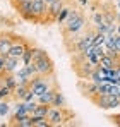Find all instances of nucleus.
Instances as JSON below:
<instances>
[{"label":"nucleus","mask_w":120,"mask_h":127,"mask_svg":"<svg viewBox=\"0 0 120 127\" xmlns=\"http://www.w3.org/2000/svg\"><path fill=\"white\" fill-rule=\"evenodd\" d=\"M84 22H86L84 21V16H82L81 12H77V10H70L67 21L63 22V34H65V38L76 36L81 29L84 28Z\"/></svg>","instance_id":"f257e3e1"},{"label":"nucleus","mask_w":120,"mask_h":127,"mask_svg":"<svg viewBox=\"0 0 120 127\" xmlns=\"http://www.w3.org/2000/svg\"><path fill=\"white\" fill-rule=\"evenodd\" d=\"M70 117H72V113L67 112L65 106H62V108H59V106H50L48 115H46V119H48V122H50L52 127L65 124V120H69Z\"/></svg>","instance_id":"f03ea898"},{"label":"nucleus","mask_w":120,"mask_h":127,"mask_svg":"<svg viewBox=\"0 0 120 127\" xmlns=\"http://www.w3.org/2000/svg\"><path fill=\"white\" fill-rule=\"evenodd\" d=\"M36 70H38V76H45V77H52L53 72H55V64L50 59V55L43 57L40 60H36Z\"/></svg>","instance_id":"7ed1b4c3"},{"label":"nucleus","mask_w":120,"mask_h":127,"mask_svg":"<svg viewBox=\"0 0 120 127\" xmlns=\"http://www.w3.org/2000/svg\"><path fill=\"white\" fill-rule=\"evenodd\" d=\"M52 79H48V77H45V76H36V77H33L31 81H29V88L33 89V93L36 95V96H40L41 93H45L48 88H52Z\"/></svg>","instance_id":"20e7f679"},{"label":"nucleus","mask_w":120,"mask_h":127,"mask_svg":"<svg viewBox=\"0 0 120 127\" xmlns=\"http://www.w3.org/2000/svg\"><path fill=\"white\" fill-rule=\"evenodd\" d=\"M93 101L96 103V106H100L103 110H110V108L120 106V98L119 96H113V95H100Z\"/></svg>","instance_id":"39448f33"},{"label":"nucleus","mask_w":120,"mask_h":127,"mask_svg":"<svg viewBox=\"0 0 120 127\" xmlns=\"http://www.w3.org/2000/svg\"><path fill=\"white\" fill-rule=\"evenodd\" d=\"M31 10H33V16H34L36 22H43L45 21V16H46V21H48L46 2L45 0H31Z\"/></svg>","instance_id":"423d86ee"},{"label":"nucleus","mask_w":120,"mask_h":127,"mask_svg":"<svg viewBox=\"0 0 120 127\" xmlns=\"http://www.w3.org/2000/svg\"><path fill=\"white\" fill-rule=\"evenodd\" d=\"M79 88L82 89L84 96H88L89 100H94L96 96H100V88H98V83H79Z\"/></svg>","instance_id":"0eeeda50"},{"label":"nucleus","mask_w":120,"mask_h":127,"mask_svg":"<svg viewBox=\"0 0 120 127\" xmlns=\"http://www.w3.org/2000/svg\"><path fill=\"white\" fill-rule=\"evenodd\" d=\"M16 9H17V12H19V16L22 19H26V21H34V16H33V10H31V0H28V2H19V3H16Z\"/></svg>","instance_id":"6e6552de"},{"label":"nucleus","mask_w":120,"mask_h":127,"mask_svg":"<svg viewBox=\"0 0 120 127\" xmlns=\"http://www.w3.org/2000/svg\"><path fill=\"white\" fill-rule=\"evenodd\" d=\"M28 46H29V43L26 41V40H22V38H17V36H16V40H14L12 46H10V52H9V55L21 59V57H22V53H24V50H26Z\"/></svg>","instance_id":"1a4fd4ad"},{"label":"nucleus","mask_w":120,"mask_h":127,"mask_svg":"<svg viewBox=\"0 0 120 127\" xmlns=\"http://www.w3.org/2000/svg\"><path fill=\"white\" fill-rule=\"evenodd\" d=\"M63 0H53L50 3H46V14H48V21H55V17L60 14V10L63 9Z\"/></svg>","instance_id":"9d476101"},{"label":"nucleus","mask_w":120,"mask_h":127,"mask_svg":"<svg viewBox=\"0 0 120 127\" xmlns=\"http://www.w3.org/2000/svg\"><path fill=\"white\" fill-rule=\"evenodd\" d=\"M94 67H96V65H93L91 62L82 60L81 64H76V72H77V76H79L81 79H88V77L91 76V72L94 70Z\"/></svg>","instance_id":"9b49d317"},{"label":"nucleus","mask_w":120,"mask_h":127,"mask_svg":"<svg viewBox=\"0 0 120 127\" xmlns=\"http://www.w3.org/2000/svg\"><path fill=\"white\" fill-rule=\"evenodd\" d=\"M14 40H16V36H12V34H0V55H3V57L9 55Z\"/></svg>","instance_id":"f8f14e48"},{"label":"nucleus","mask_w":120,"mask_h":127,"mask_svg":"<svg viewBox=\"0 0 120 127\" xmlns=\"http://www.w3.org/2000/svg\"><path fill=\"white\" fill-rule=\"evenodd\" d=\"M57 89H59L57 84H53L52 88H48L45 93H41L40 96H36V101H38L40 105H52V100H53V95H55Z\"/></svg>","instance_id":"ddd939ff"},{"label":"nucleus","mask_w":120,"mask_h":127,"mask_svg":"<svg viewBox=\"0 0 120 127\" xmlns=\"http://www.w3.org/2000/svg\"><path fill=\"white\" fill-rule=\"evenodd\" d=\"M19 67V59L12 57V55H5V67H3V74H14Z\"/></svg>","instance_id":"4468645a"},{"label":"nucleus","mask_w":120,"mask_h":127,"mask_svg":"<svg viewBox=\"0 0 120 127\" xmlns=\"http://www.w3.org/2000/svg\"><path fill=\"white\" fill-rule=\"evenodd\" d=\"M98 65H101V67H105V69H115V67H119L120 65V60H117V59H113L112 55H103L100 59V64Z\"/></svg>","instance_id":"2eb2a0df"},{"label":"nucleus","mask_w":120,"mask_h":127,"mask_svg":"<svg viewBox=\"0 0 120 127\" xmlns=\"http://www.w3.org/2000/svg\"><path fill=\"white\" fill-rule=\"evenodd\" d=\"M26 115H29V112H28V108H26V101H21L19 105L16 106V112H14L12 120H17V119H21V117H26Z\"/></svg>","instance_id":"dca6fc26"},{"label":"nucleus","mask_w":120,"mask_h":127,"mask_svg":"<svg viewBox=\"0 0 120 127\" xmlns=\"http://www.w3.org/2000/svg\"><path fill=\"white\" fill-rule=\"evenodd\" d=\"M28 89H29V84H17L16 89H14V98L22 101L24 96H26V93H28Z\"/></svg>","instance_id":"f3484780"},{"label":"nucleus","mask_w":120,"mask_h":127,"mask_svg":"<svg viewBox=\"0 0 120 127\" xmlns=\"http://www.w3.org/2000/svg\"><path fill=\"white\" fill-rule=\"evenodd\" d=\"M48 110H50V105H40L38 103V106L31 112V117L34 119V117H46L48 115Z\"/></svg>","instance_id":"a211bd4d"},{"label":"nucleus","mask_w":120,"mask_h":127,"mask_svg":"<svg viewBox=\"0 0 120 127\" xmlns=\"http://www.w3.org/2000/svg\"><path fill=\"white\" fill-rule=\"evenodd\" d=\"M50 106H59V108L65 106V98H63V95L60 93V89H57V91H55L53 100H52V105H50Z\"/></svg>","instance_id":"6ab92c4d"},{"label":"nucleus","mask_w":120,"mask_h":127,"mask_svg":"<svg viewBox=\"0 0 120 127\" xmlns=\"http://www.w3.org/2000/svg\"><path fill=\"white\" fill-rule=\"evenodd\" d=\"M69 14H70V9L63 5V9L60 10V14L57 16V17H55V22H57V24H60V26H63V22L67 21V17H69Z\"/></svg>","instance_id":"aec40b11"},{"label":"nucleus","mask_w":120,"mask_h":127,"mask_svg":"<svg viewBox=\"0 0 120 127\" xmlns=\"http://www.w3.org/2000/svg\"><path fill=\"white\" fill-rule=\"evenodd\" d=\"M14 126H17V127H33V119H31V115L21 117L17 120H14Z\"/></svg>","instance_id":"412c9836"},{"label":"nucleus","mask_w":120,"mask_h":127,"mask_svg":"<svg viewBox=\"0 0 120 127\" xmlns=\"http://www.w3.org/2000/svg\"><path fill=\"white\" fill-rule=\"evenodd\" d=\"M33 50H34V46H28L26 50H24V53H22V57H21V60H22V65H28V64L33 60Z\"/></svg>","instance_id":"4be33fe9"},{"label":"nucleus","mask_w":120,"mask_h":127,"mask_svg":"<svg viewBox=\"0 0 120 127\" xmlns=\"http://www.w3.org/2000/svg\"><path fill=\"white\" fill-rule=\"evenodd\" d=\"M3 81H5V86L16 89V86H17V77H16L14 74H3Z\"/></svg>","instance_id":"5701e85b"},{"label":"nucleus","mask_w":120,"mask_h":127,"mask_svg":"<svg viewBox=\"0 0 120 127\" xmlns=\"http://www.w3.org/2000/svg\"><path fill=\"white\" fill-rule=\"evenodd\" d=\"M33 127H52V126H50V122H48L46 117H34L33 119Z\"/></svg>","instance_id":"b1692460"},{"label":"nucleus","mask_w":120,"mask_h":127,"mask_svg":"<svg viewBox=\"0 0 120 127\" xmlns=\"http://www.w3.org/2000/svg\"><path fill=\"white\" fill-rule=\"evenodd\" d=\"M9 96H14V89L9 88V86H5V84L0 86V100H5Z\"/></svg>","instance_id":"393cba45"},{"label":"nucleus","mask_w":120,"mask_h":127,"mask_svg":"<svg viewBox=\"0 0 120 127\" xmlns=\"http://www.w3.org/2000/svg\"><path fill=\"white\" fill-rule=\"evenodd\" d=\"M48 53L43 50V48H34L33 50V62H36V60H40V59H43V57H46Z\"/></svg>","instance_id":"a878e982"},{"label":"nucleus","mask_w":120,"mask_h":127,"mask_svg":"<svg viewBox=\"0 0 120 127\" xmlns=\"http://www.w3.org/2000/svg\"><path fill=\"white\" fill-rule=\"evenodd\" d=\"M105 40H106V34L96 31V34H94V43H93V45H105Z\"/></svg>","instance_id":"bb28decb"},{"label":"nucleus","mask_w":120,"mask_h":127,"mask_svg":"<svg viewBox=\"0 0 120 127\" xmlns=\"http://www.w3.org/2000/svg\"><path fill=\"white\" fill-rule=\"evenodd\" d=\"M36 106H38V101H34V100H31V101H26V108H28L29 115H31V112H33Z\"/></svg>","instance_id":"cd10ccee"},{"label":"nucleus","mask_w":120,"mask_h":127,"mask_svg":"<svg viewBox=\"0 0 120 127\" xmlns=\"http://www.w3.org/2000/svg\"><path fill=\"white\" fill-rule=\"evenodd\" d=\"M7 113H9V103H5V101H3V103H0V115H2V117H5Z\"/></svg>","instance_id":"c85d7f7f"},{"label":"nucleus","mask_w":120,"mask_h":127,"mask_svg":"<svg viewBox=\"0 0 120 127\" xmlns=\"http://www.w3.org/2000/svg\"><path fill=\"white\" fill-rule=\"evenodd\" d=\"M34 98H36V95H34V93H33V89H31V88H29V89H28V93H26V96H24V100H22V101H31V100H34Z\"/></svg>","instance_id":"c756f323"},{"label":"nucleus","mask_w":120,"mask_h":127,"mask_svg":"<svg viewBox=\"0 0 120 127\" xmlns=\"http://www.w3.org/2000/svg\"><path fill=\"white\" fill-rule=\"evenodd\" d=\"M112 50H115V52H119V53H120V34H119V33L115 34V45H113Z\"/></svg>","instance_id":"7c9ffc66"},{"label":"nucleus","mask_w":120,"mask_h":127,"mask_svg":"<svg viewBox=\"0 0 120 127\" xmlns=\"http://www.w3.org/2000/svg\"><path fill=\"white\" fill-rule=\"evenodd\" d=\"M3 67H5V57L0 55V74H3Z\"/></svg>","instance_id":"2f4dec72"},{"label":"nucleus","mask_w":120,"mask_h":127,"mask_svg":"<svg viewBox=\"0 0 120 127\" xmlns=\"http://www.w3.org/2000/svg\"><path fill=\"white\" fill-rule=\"evenodd\" d=\"M112 120H113L117 126H120V113H119V115H113V117H112Z\"/></svg>","instance_id":"473e14b6"},{"label":"nucleus","mask_w":120,"mask_h":127,"mask_svg":"<svg viewBox=\"0 0 120 127\" xmlns=\"http://www.w3.org/2000/svg\"><path fill=\"white\" fill-rule=\"evenodd\" d=\"M79 3L81 5H88V0H79Z\"/></svg>","instance_id":"72a5a7b5"},{"label":"nucleus","mask_w":120,"mask_h":127,"mask_svg":"<svg viewBox=\"0 0 120 127\" xmlns=\"http://www.w3.org/2000/svg\"><path fill=\"white\" fill-rule=\"evenodd\" d=\"M12 2H14V5H16V3H19V2H28V0H12Z\"/></svg>","instance_id":"f704fd0d"},{"label":"nucleus","mask_w":120,"mask_h":127,"mask_svg":"<svg viewBox=\"0 0 120 127\" xmlns=\"http://www.w3.org/2000/svg\"><path fill=\"white\" fill-rule=\"evenodd\" d=\"M117 33H119V34H120V24H119V26H117Z\"/></svg>","instance_id":"c9c22d12"},{"label":"nucleus","mask_w":120,"mask_h":127,"mask_svg":"<svg viewBox=\"0 0 120 127\" xmlns=\"http://www.w3.org/2000/svg\"><path fill=\"white\" fill-rule=\"evenodd\" d=\"M117 7H119V9H120V0H119V2H117Z\"/></svg>","instance_id":"e433bc0d"},{"label":"nucleus","mask_w":120,"mask_h":127,"mask_svg":"<svg viewBox=\"0 0 120 127\" xmlns=\"http://www.w3.org/2000/svg\"><path fill=\"white\" fill-rule=\"evenodd\" d=\"M45 2H46V3H50V2H53V0H45Z\"/></svg>","instance_id":"4c0bfd02"},{"label":"nucleus","mask_w":120,"mask_h":127,"mask_svg":"<svg viewBox=\"0 0 120 127\" xmlns=\"http://www.w3.org/2000/svg\"><path fill=\"white\" fill-rule=\"evenodd\" d=\"M117 2H119V0H117Z\"/></svg>","instance_id":"58836bf2"}]
</instances>
